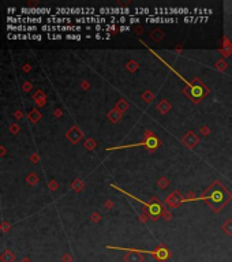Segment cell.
I'll list each match as a JSON object with an SVG mask.
<instances>
[{"instance_id":"6da1fadb","label":"cell","mask_w":232,"mask_h":262,"mask_svg":"<svg viewBox=\"0 0 232 262\" xmlns=\"http://www.w3.org/2000/svg\"><path fill=\"white\" fill-rule=\"evenodd\" d=\"M54 15H84V16H94V8H56Z\"/></svg>"},{"instance_id":"7a4b0ae2","label":"cell","mask_w":232,"mask_h":262,"mask_svg":"<svg viewBox=\"0 0 232 262\" xmlns=\"http://www.w3.org/2000/svg\"><path fill=\"white\" fill-rule=\"evenodd\" d=\"M7 22L11 25V23H41V22H45V19L42 16H8L7 18Z\"/></svg>"},{"instance_id":"3957f363","label":"cell","mask_w":232,"mask_h":262,"mask_svg":"<svg viewBox=\"0 0 232 262\" xmlns=\"http://www.w3.org/2000/svg\"><path fill=\"white\" fill-rule=\"evenodd\" d=\"M108 22V18H105V16H100V15H94V16H78V18H75V23H96V25H101V23H107Z\"/></svg>"},{"instance_id":"277c9868","label":"cell","mask_w":232,"mask_h":262,"mask_svg":"<svg viewBox=\"0 0 232 262\" xmlns=\"http://www.w3.org/2000/svg\"><path fill=\"white\" fill-rule=\"evenodd\" d=\"M19 11L23 15H54L51 8H21Z\"/></svg>"},{"instance_id":"5b68a950","label":"cell","mask_w":232,"mask_h":262,"mask_svg":"<svg viewBox=\"0 0 232 262\" xmlns=\"http://www.w3.org/2000/svg\"><path fill=\"white\" fill-rule=\"evenodd\" d=\"M7 30L8 32H19V33H21V32L32 33V32L40 30V28H38V26H36V25H8Z\"/></svg>"},{"instance_id":"8992f818","label":"cell","mask_w":232,"mask_h":262,"mask_svg":"<svg viewBox=\"0 0 232 262\" xmlns=\"http://www.w3.org/2000/svg\"><path fill=\"white\" fill-rule=\"evenodd\" d=\"M45 22L48 23V25H63V23L72 22V18H71V16H56V15H51V16H46Z\"/></svg>"},{"instance_id":"52a82bcc","label":"cell","mask_w":232,"mask_h":262,"mask_svg":"<svg viewBox=\"0 0 232 262\" xmlns=\"http://www.w3.org/2000/svg\"><path fill=\"white\" fill-rule=\"evenodd\" d=\"M98 15H130L128 10H122V8H100L98 10Z\"/></svg>"},{"instance_id":"ba28073f","label":"cell","mask_w":232,"mask_h":262,"mask_svg":"<svg viewBox=\"0 0 232 262\" xmlns=\"http://www.w3.org/2000/svg\"><path fill=\"white\" fill-rule=\"evenodd\" d=\"M8 38H15V40H42V36L38 33H16V34H8Z\"/></svg>"},{"instance_id":"9c48e42d","label":"cell","mask_w":232,"mask_h":262,"mask_svg":"<svg viewBox=\"0 0 232 262\" xmlns=\"http://www.w3.org/2000/svg\"><path fill=\"white\" fill-rule=\"evenodd\" d=\"M190 96L193 98H200L204 96V88L200 85H193L190 88Z\"/></svg>"},{"instance_id":"30bf717a","label":"cell","mask_w":232,"mask_h":262,"mask_svg":"<svg viewBox=\"0 0 232 262\" xmlns=\"http://www.w3.org/2000/svg\"><path fill=\"white\" fill-rule=\"evenodd\" d=\"M160 212H161V208H160V205H157V204H153V205H150V213L152 214H160Z\"/></svg>"},{"instance_id":"8fae6325","label":"cell","mask_w":232,"mask_h":262,"mask_svg":"<svg viewBox=\"0 0 232 262\" xmlns=\"http://www.w3.org/2000/svg\"><path fill=\"white\" fill-rule=\"evenodd\" d=\"M46 37H48L49 40H63V38H64V36L59 34V33H48Z\"/></svg>"},{"instance_id":"7c38bea8","label":"cell","mask_w":232,"mask_h":262,"mask_svg":"<svg viewBox=\"0 0 232 262\" xmlns=\"http://www.w3.org/2000/svg\"><path fill=\"white\" fill-rule=\"evenodd\" d=\"M210 200H212V201H218V202H221V201H223V197H221V193H220V191H218V190H216V191H214V193H213V195H212V197H210Z\"/></svg>"},{"instance_id":"4fadbf2b","label":"cell","mask_w":232,"mask_h":262,"mask_svg":"<svg viewBox=\"0 0 232 262\" xmlns=\"http://www.w3.org/2000/svg\"><path fill=\"white\" fill-rule=\"evenodd\" d=\"M141 14L150 15V10H149V8H138V10H135V14L134 15H141Z\"/></svg>"},{"instance_id":"5bb4252c","label":"cell","mask_w":232,"mask_h":262,"mask_svg":"<svg viewBox=\"0 0 232 262\" xmlns=\"http://www.w3.org/2000/svg\"><path fill=\"white\" fill-rule=\"evenodd\" d=\"M64 38L66 40H81L82 36L81 34H71V33H70V34H66L64 36Z\"/></svg>"},{"instance_id":"9a60e30c","label":"cell","mask_w":232,"mask_h":262,"mask_svg":"<svg viewBox=\"0 0 232 262\" xmlns=\"http://www.w3.org/2000/svg\"><path fill=\"white\" fill-rule=\"evenodd\" d=\"M141 19H139V16H130V19H128V23H137L139 22Z\"/></svg>"},{"instance_id":"2e32d148","label":"cell","mask_w":232,"mask_h":262,"mask_svg":"<svg viewBox=\"0 0 232 262\" xmlns=\"http://www.w3.org/2000/svg\"><path fill=\"white\" fill-rule=\"evenodd\" d=\"M93 29L97 32H104V25H96V26H93Z\"/></svg>"},{"instance_id":"e0dca14e","label":"cell","mask_w":232,"mask_h":262,"mask_svg":"<svg viewBox=\"0 0 232 262\" xmlns=\"http://www.w3.org/2000/svg\"><path fill=\"white\" fill-rule=\"evenodd\" d=\"M164 22H167V23H171V22H178V18H172V16H170V18H164Z\"/></svg>"},{"instance_id":"ac0fdd59","label":"cell","mask_w":232,"mask_h":262,"mask_svg":"<svg viewBox=\"0 0 232 262\" xmlns=\"http://www.w3.org/2000/svg\"><path fill=\"white\" fill-rule=\"evenodd\" d=\"M130 26H120V30L122 32H127V30H130Z\"/></svg>"},{"instance_id":"d6986e66","label":"cell","mask_w":232,"mask_h":262,"mask_svg":"<svg viewBox=\"0 0 232 262\" xmlns=\"http://www.w3.org/2000/svg\"><path fill=\"white\" fill-rule=\"evenodd\" d=\"M197 21H201V22H205V21H208V16H200V18H197Z\"/></svg>"},{"instance_id":"ffe728a7","label":"cell","mask_w":232,"mask_h":262,"mask_svg":"<svg viewBox=\"0 0 232 262\" xmlns=\"http://www.w3.org/2000/svg\"><path fill=\"white\" fill-rule=\"evenodd\" d=\"M119 23H126V16H120V18L118 19Z\"/></svg>"},{"instance_id":"44dd1931","label":"cell","mask_w":232,"mask_h":262,"mask_svg":"<svg viewBox=\"0 0 232 262\" xmlns=\"http://www.w3.org/2000/svg\"><path fill=\"white\" fill-rule=\"evenodd\" d=\"M85 29H86V30H92V29H93V26L88 25V26H85Z\"/></svg>"}]
</instances>
